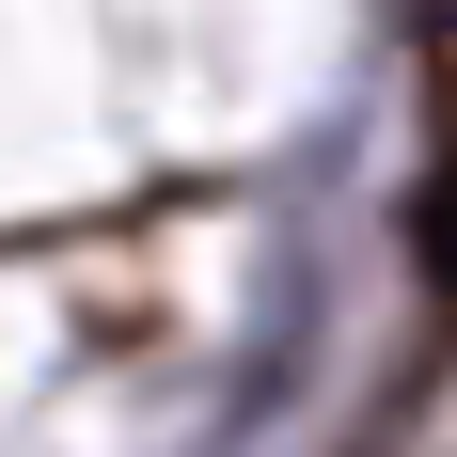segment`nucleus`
Returning a JSON list of instances; mask_svg holds the SVG:
<instances>
[{
    "mask_svg": "<svg viewBox=\"0 0 457 457\" xmlns=\"http://www.w3.org/2000/svg\"><path fill=\"white\" fill-rule=\"evenodd\" d=\"M426 284H442V300H457V158H442V174H426Z\"/></svg>",
    "mask_w": 457,
    "mask_h": 457,
    "instance_id": "obj_1",
    "label": "nucleus"
}]
</instances>
